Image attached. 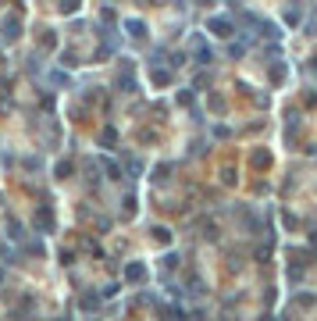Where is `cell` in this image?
Returning <instances> with one entry per match:
<instances>
[{"label":"cell","instance_id":"cell-2","mask_svg":"<svg viewBox=\"0 0 317 321\" xmlns=\"http://www.w3.org/2000/svg\"><path fill=\"white\" fill-rule=\"evenodd\" d=\"M207 29H210L214 36H232V22H228V18H210Z\"/></svg>","mask_w":317,"mask_h":321},{"label":"cell","instance_id":"cell-4","mask_svg":"<svg viewBox=\"0 0 317 321\" xmlns=\"http://www.w3.org/2000/svg\"><path fill=\"white\" fill-rule=\"evenodd\" d=\"M68 175H72V164L61 161V164H57V178H68Z\"/></svg>","mask_w":317,"mask_h":321},{"label":"cell","instance_id":"cell-1","mask_svg":"<svg viewBox=\"0 0 317 321\" xmlns=\"http://www.w3.org/2000/svg\"><path fill=\"white\" fill-rule=\"evenodd\" d=\"M0 36H4V43H14V39L22 36V25H18V18H14V14L0 22Z\"/></svg>","mask_w":317,"mask_h":321},{"label":"cell","instance_id":"cell-3","mask_svg":"<svg viewBox=\"0 0 317 321\" xmlns=\"http://www.w3.org/2000/svg\"><path fill=\"white\" fill-rule=\"evenodd\" d=\"M143 275H146V268H143V264H129V268H125V278H129V282H139Z\"/></svg>","mask_w":317,"mask_h":321},{"label":"cell","instance_id":"cell-6","mask_svg":"<svg viewBox=\"0 0 317 321\" xmlns=\"http://www.w3.org/2000/svg\"><path fill=\"white\" fill-rule=\"evenodd\" d=\"M129 32H132V36H143V22L132 18V22H129Z\"/></svg>","mask_w":317,"mask_h":321},{"label":"cell","instance_id":"cell-7","mask_svg":"<svg viewBox=\"0 0 317 321\" xmlns=\"http://www.w3.org/2000/svg\"><path fill=\"white\" fill-rule=\"evenodd\" d=\"M314 72H317V65H314Z\"/></svg>","mask_w":317,"mask_h":321},{"label":"cell","instance_id":"cell-5","mask_svg":"<svg viewBox=\"0 0 317 321\" xmlns=\"http://www.w3.org/2000/svg\"><path fill=\"white\" fill-rule=\"evenodd\" d=\"M75 7H79V0H61V11L65 14H75Z\"/></svg>","mask_w":317,"mask_h":321}]
</instances>
